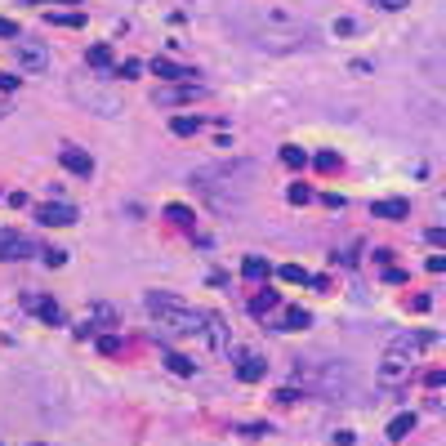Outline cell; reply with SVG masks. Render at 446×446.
I'll list each match as a JSON object with an SVG mask.
<instances>
[{
	"label": "cell",
	"instance_id": "1",
	"mask_svg": "<svg viewBox=\"0 0 446 446\" xmlns=\"http://www.w3.org/2000/svg\"><path fill=\"white\" fill-rule=\"evenodd\" d=\"M250 179H255V165L250 161H219V165H206V170L192 174V188H197L219 214H232V210L246 206Z\"/></svg>",
	"mask_w": 446,
	"mask_h": 446
},
{
	"label": "cell",
	"instance_id": "2",
	"mask_svg": "<svg viewBox=\"0 0 446 446\" xmlns=\"http://www.w3.org/2000/svg\"><path fill=\"white\" fill-rule=\"evenodd\" d=\"M433 340H438V335H428V330H415V335L406 330V335H397V340H393L389 348H384L379 370H375L384 389H402V384L411 379V370H415V357L424 353V348H428Z\"/></svg>",
	"mask_w": 446,
	"mask_h": 446
},
{
	"label": "cell",
	"instance_id": "3",
	"mask_svg": "<svg viewBox=\"0 0 446 446\" xmlns=\"http://www.w3.org/2000/svg\"><path fill=\"white\" fill-rule=\"evenodd\" d=\"M148 312L156 321H161V330H170V335H192L197 340L201 335V308H192V304H183L179 295H165V291H152L148 299Z\"/></svg>",
	"mask_w": 446,
	"mask_h": 446
},
{
	"label": "cell",
	"instance_id": "4",
	"mask_svg": "<svg viewBox=\"0 0 446 446\" xmlns=\"http://www.w3.org/2000/svg\"><path fill=\"white\" fill-rule=\"evenodd\" d=\"M295 384L304 393H321V397H348L353 393V375H348L344 361H317V366H304V361H299Z\"/></svg>",
	"mask_w": 446,
	"mask_h": 446
},
{
	"label": "cell",
	"instance_id": "5",
	"mask_svg": "<svg viewBox=\"0 0 446 446\" xmlns=\"http://www.w3.org/2000/svg\"><path fill=\"white\" fill-rule=\"evenodd\" d=\"M255 41L263 45V50H299V45L308 41V32L299 27L295 18L272 14V22H268V27H255Z\"/></svg>",
	"mask_w": 446,
	"mask_h": 446
},
{
	"label": "cell",
	"instance_id": "6",
	"mask_svg": "<svg viewBox=\"0 0 446 446\" xmlns=\"http://www.w3.org/2000/svg\"><path fill=\"white\" fill-rule=\"evenodd\" d=\"M152 76L156 81H179V85H197V71H192V67H183V63H174V58H152Z\"/></svg>",
	"mask_w": 446,
	"mask_h": 446
},
{
	"label": "cell",
	"instance_id": "7",
	"mask_svg": "<svg viewBox=\"0 0 446 446\" xmlns=\"http://www.w3.org/2000/svg\"><path fill=\"white\" fill-rule=\"evenodd\" d=\"M14 58L22 71H45V63H50V50H45L41 41H14Z\"/></svg>",
	"mask_w": 446,
	"mask_h": 446
},
{
	"label": "cell",
	"instance_id": "8",
	"mask_svg": "<svg viewBox=\"0 0 446 446\" xmlns=\"http://www.w3.org/2000/svg\"><path fill=\"white\" fill-rule=\"evenodd\" d=\"M27 255H32V241L18 228H0V259L14 263V259H27Z\"/></svg>",
	"mask_w": 446,
	"mask_h": 446
},
{
	"label": "cell",
	"instance_id": "9",
	"mask_svg": "<svg viewBox=\"0 0 446 446\" xmlns=\"http://www.w3.org/2000/svg\"><path fill=\"white\" fill-rule=\"evenodd\" d=\"M232 361H237V379H246V384H259L263 375H268V361H263L259 353H241V348H232Z\"/></svg>",
	"mask_w": 446,
	"mask_h": 446
},
{
	"label": "cell",
	"instance_id": "10",
	"mask_svg": "<svg viewBox=\"0 0 446 446\" xmlns=\"http://www.w3.org/2000/svg\"><path fill=\"white\" fill-rule=\"evenodd\" d=\"M201 340L210 348H219V353H228V321L219 312H201Z\"/></svg>",
	"mask_w": 446,
	"mask_h": 446
},
{
	"label": "cell",
	"instance_id": "11",
	"mask_svg": "<svg viewBox=\"0 0 446 446\" xmlns=\"http://www.w3.org/2000/svg\"><path fill=\"white\" fill-rule=\"evenodd\" d=\"M36 223L67 228V223H76V210H71V206H63V201H50V206H36Z\"/></svg>",
	"mask_w": 446,
	"mask_h": 446
},
{
	"label": "cell",
	"instance_id": "12",
	"mask_svg": "<svg viewBox=\"0 0 446 446\" xmlns=\"http://www.w3.org/2000/svg\"><path fill=\"white\" fill-rule=\"evenodd\" d=\"M58 161H63V170L81 174V179H90V174H94V156H90V152H81V148H63V152H58Z\"/></svg>",
	"mask_w": 446,
	"mask_h": 446
},
{
	"label": "cell",
	"instance_id": "13",
	"mask_svg": "<svg viewBox=\"0 0 446 446\" xmlns=\"http://www.w3.org/2000/svg\"><path fill=\"white\" fill-rule=\"evenodd\" d=\"M22 304H27V308H32L41 321H50V326H58V321H63V308H58L54 299H41V295H22Z\"/></svg>",
	"mask_w": 446,
	"mask_h": 446
},
{
	"label": "cell",
	"instance_id": "14",
	"mask_svg": "<svg viewBox=\"0 0 446 446\" xmlns=\"http://www.w3.org/2000/svg\"><path fill=\"white\" fill-rule=\"evenodd\" d=\"M201 94H206L201 85H165V90H156V103H165V107H170V103H188V99H201Z\"/></svg>",
	"mask_w": 446,
	"mask_h": 446
},
{
	"label": "cell",
	"instance_id": "15",
	"mask_svg": "<svg viewBox=\"0 0 446 446\" xmlns=\"http://www.w3.org/2000/svg\"><path fill=\"white\" fill-rule=\"evenodd\" d=\"M370 214H375V219H406V214H411V206H406L402 197H389V201H375V206H370Z\"/></svg>",
	"mask_w": 446,
	"mask_h": 446
},
{
	"label": "cell",
	"instance_id": "16",
	"mask_svg": "<svg viewBox=\"0 0 446 446\" xmlns=\"http://www.w3.org/2000/svg\"><path fill=\"white\" fill-rule=\"evenodd\" d=\"M308 308H286L281 312V330H308Z\"/></svg>",
	"mask_w": 446,
	"mask_h": 446
},
{
	"label": "cell",
	"instance_id": "17",
	"mask_svg": "<svg viewBox=\"0 0 446 446\" xmlns=\"http://www.w3.org/2000/svg\"><path fill=\"white\" fill-rule=\"evenodd\" d=\"M411 428H415V415H411V411H402V415H397L393 424H389V442H402Z\"/></svg>",
	"mask_w": 446,
	"mask_h": 446
},
{
	"label": "cell",
	"instance_id": "18",
	"mask_svg": "<svg viewBox=\"0 0 446 446\" xmlns=\"http://www.w3.org/2000/svg\"><path fill=\"white\" fill-rule=\"evenodd\" d=\"M165 219L179 223V228H192V223H197V214H192L188 206H179V201H170V206H165Z\"/></svg>",
	"mask_w": 446,
	"mask_h": 446
},
{
	"label": "cell",
	"instance_id": "19",
	"mask_svg": "<svg viewBox=\"0 0 446 446\" xmlns=\"http://www.w3.org/2000/svg\"><path fill=\"white\" fill-rule=\"evenodd\" d=\"M281 161L291 165V170H299V165H308V152L299 148V143H286V148H281Z\"/></svg>",
	"mask_w": 446,
	"mask_h": 446
},
{
	"label": "cell",
	"instance_id": "20",
	"mask_svg": "<svg viewBox=\"0 0 446 446\" xmlns=\"http://www.w3.org/2000/svg\"><path fill=\"white\" fill-rule=\"evenodd\" d=\"M85 63H90V67H103V71H112V50H107V45H94V50L85 54Z\"/></svg>",
	"mask_w": 446,
	"mask_h": 446
},
{
	"label": "cell",
	"instance_id": "21",
	"mask_svg": "<svg viewBox=\"0 0 446 446\" xmlns=\"http://www.w3.org/2000/svg\"><path fill=\"white\" fill-rule=\"evenodd\" d=\"M277 304H281V299H277L272 291H259V299H255V304H250V312H255V317H268V312H272Z\"/></svg>",
	"mask_w": 446,
	"mask_h": 446
},
{
	"label": "cell",
	"instance_id": "22",
	"mask_svg": "<svg viewBox=\"0 0 446 446\" xmlns=\"http://www.w3.org/2000/svg\"><path fill=\"white\" fill-rule=\"evenodd\" d=\"M143 71V63H134V58H125V63H112V81H134Z\"/></svg>",
	"mask_w": 446,
	"mask_h": 446
},
{
	"label": "cell",
	"instance_id": "23",
	"mask_svg": "<svg viewBox=\"0 0 446 446\" xmlns=\"http://www.w3.org/2000/svg\"><path fill=\"white\" fill-rule=\"evenodd\" d=\"M165 366H170L174 375H197V366H192L183 353H165Z\"/></svg>",
	"mask_w": 446,
	"mask_h": 446
},
{
	"label": "cell",
	"instance_id": "24",
	"mask_svg": "<svg viewBox=\"0 0 446 446\" xmlns=\"http://www.w3.org/2000/svg\"><path fill=\"white\" fill-rule=\"evenodd\" d=\"M170 130H174L179 139H188V134H197V130H201V116H174Z\"/></svg>",
	"mask_w": 446,
	"mask_h": 446
},
{
	"label": "cell",
	"instance_id": "25",
	"mask_svg": "<svg viewBox=\"0 0 446 446\" xmlns=\"http://www.w3.org/2000/svg\"><path fill=\"white\" fill-rule=\"evenodd\" d=\"M241 272H246V277H250V281H263V277H268V263H263L259 255H250L246 263H241Z\"/></svg>",
	"mask_w": 446,
	"mask_h": 446
},
{
	"label": "cell",
	"instance_id": "26",
	"mask_svg": "<svg viewBox=\"0 0 446 446\" xmlns=\"http://www.w3.org/2000/svg\"><path fill=\"white\" fill-rule=\"evenodd\" d=\"M277 277H281V281H291V286H308V281H312V277L299 268V263H286V268L277 272Z\"/></svg>",
	"mask_w": 446,
	"mask_h": 446
},
{
	"label": "cell",
	"instance_id": "27",
	"mask_svg": "<svg viewBox=\"0 0 446 446\" xmlns=\"http://www.w3.org/2000/svg\"><path fill=\"white\" fill-rule=\"evenodd\" d=\"M286 201H291V206H308V201H312V192H308L304 183H291V188H286Z\"/></svg>",
	"mask_w": 446,
	"mask_h": 446
},
{
	"label": "cell",
	"instance_id": "28",
	"mask_svg": "<svg viewBox=\"0 0 446 446\" xmlns=\"http://www.w3.org/2000/svg\"><path fill=\"white\" fill-rule=\"evenodd\" d=\"M317 170L321 174H335V170H340V152H321L317 156Z\"/></svg>",
	"mask_w": 446,
	"mask_h": 446
},
{
	"label": "cell",
	"instance_id": "29",
	"mask_svg": "<svg viewBox=\"0 0 446 446\" xmlns=\"http://www.w3.org/2000/svg\"><path fill=\"white\" fill-rule=\"evenodd\" d=\"M50 22H58V27H81L85 14H50Z\"/></svg>",
	"mask_w": 446,
	"mask_h": 446
},
{
	"label": "cell",
	"instance_id": "30",
	"mask_svg": "<svg viewBox=\"0 0 446 446\" xmlns=\"http://www.w3.org/2000/svg\"><path fill=\"white\" fill-rule=\"evenodd\" d=\"M0 41H18V22H9V18H0Z\"/></svg>",
	"mask_w": 446,
	"mask_h": 446
},
{
	"label": "cell",
	"instance_id": "31",
	"mask_svg": "<svg viewBox=\"0 0 446 446\" xmlns=\"http://www.w3.org/2000/svg\"><path fill=\"white\" fill-rule=\"evenodd\" d=\"M45 263H50V268H63V263H67V250H45Z\"/></svg>",
	"mask_w": 446,
	"mask_h": 446
},
{
	"label": "cell",
	"instance_id": "32",
	"mask_svg": "<svg viewBox=\"0 0 446 446\" xmlns=\"http://www.w3.org/2000/svg\"><path fill=\"white\" fill-rule=\"evenodd\" d=\"M99 348H103V353H120V340H116V335H99Z\"/></svg>",
	"mask_w": 446,
	"mask_h": 446
},
{
	"label": "cell",
	"instance_id": "33",
	"mask_svg": "<svg viewBox=\"0 0 446 446\" xmlns=\"http://www.w3.org/2000/svg\"><path fill=\"white\" fill-rule=\"evenodd\" d=\"M277 402H281V406H295V402H299V389H281V393H277Z\"/></svg>",
	"mask_w": 446,
	"mask_h": 446
},
{
	"label": "cell",
	"instance_id": "34",
	"mask_svg": "<svg viewBox=\"0 0 446 446\" xmlns=\"http://www.w3.org/2000/svg\"><path fill=\"white\" fill-rule=\"evenodd\" d=\"M406 5H411V0H375V9H393V14H397V9H406Z\"/></svg>",
	"mask_w": 446,
	"mask_h": 446
},
{
	"label": "cell",
	"instance_id": "35",
	"mask_svg": "<svg viewBox=\"0 0 446 446\" xmlns=\"http://www.w3.org/2000/svg\"><path fill=\"white\" fill-rule=\"evenodd\" d=\"M0 90H18V76H14V71H0Z\"/></svg>",
	"mask_w": 446,
	"mask_h": 446
},
{
	"label": "cell",
	"instance_id": "36",
	"mask_svg": "<svg viewBox=\"0 0 446 446\" xmlns=\"http://www.w3.org/2000/svg\"><path fill=\"white\" fill-rule=\"evenodd\" d=\"M428 246H446V232H442V228H428Z\"/></svg>",
	"mask_w": 446,
	"mask_h": 446
},
{
	"label": "cell",
	"instance_id": "37",
	"mask_svg": "<svg viewBox=\"0 0 446 446\" xmlns=\"http://www.w3.org/2000/svg\"><path fill=\"white\" fill-rule=\"evenodd\" d=\"M428 272H446V255H433L428 259Z\"/></svg>",
	"mask_w": 446,
	"mask_h": 446
},
{
	"label": "cell",
	"instance_id": "38",
	"mask_svg": "<svg viewBox=\"0 0 446 446\" xmlns=\"http://www.w3.org/2000/svg\"><path fill=\"white\" fill-rule=\"evenodd\" d=\"M58 5H76V0H58Z\"/></svg>",
	"mask_w": 446,
	"mask_h": 446
},
{
	"label": "cell",
	"instance_id": "39",
	"mask_svg": "<svg viewBox=\"0 0 446 446\" xmlns=\"http://www.w3.org/2000/svg\"><path fill=\"white\" fill-rule=\"evenodd\" d=\"M27 5H32V0H27Z\"/></svg>",
	"mask_w": 446,
	"mask_h": 446
}]
</instances>
